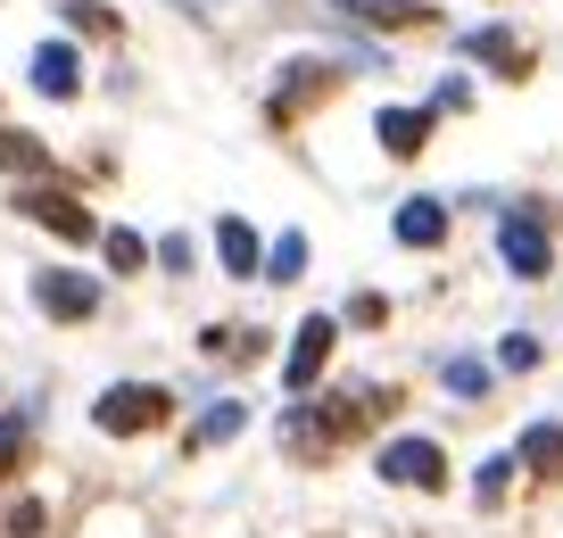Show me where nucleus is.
<instances>
[{"instance_id":"8","label":"nucleus","mask_w":563,"mask_h":538,"mask_svg":"<svg viewBox=\"0 0 563 538\" xmlns=\"http://www.w3.org/2000/svg\"><path fill=\"white\" fill-rule=\"evenodd\" d=\"M373 133H382L389 157H415L422 133H431V108H382V124H373Z\"/></svg>"},{"instance_id":"11","label":"nucleus","mask_w":563,"mask_h":538,"mask_svg":"<svg viewBox=\"0 0 563 538\" xmlns=\"http://www.w3.org/2000/svg\"><path fill=\"white\" fill-rule=\"evenodd\" d=\"M216 249H224V265H232V274H257V265H265L257 232H249L241 216H224V224H216Z\"/></svg>"},{"instance_id":"10","label":"nucleus","mask_w":563,"mask_h":538,"mask_svg":"<svg viewBox=\"0 0 563 538\" xmlns=\"http://www.w3.org/2000/svg\"><path fill=\"white\" fill-rule=\"evenodd\" d=\"M464 51H473V58H489V67H506V75H522V67H530V51L506 34V25H481V34H464Z\"/></svg>"},{"instance_id":"21","label":"nucleus","mask_w":563,"mask_h":538,"mask_svg":"<svg viewBox=\"0 0 563 538\" xmlns=\"http://www.w3.org/2000/svg\"><path fill=\"white\" fill-rule=\"evenodd\" d=\"M232 431H241V406H216V415L199 422V439H232Z\"/></svg>"},{"instance_id":"2","label":"nucleus","mask_w":563,"mask_h":538,"mask_svg":"<svg viewBox=\"0 0 563 538\" xmlns=\"http://www.w3.org/2000/svg\"><path fill=\"white\" fill-rule=\"evenodd\" d=\"M497 249H506V265L522 282H539L547 265H555V232H547V216H530V208H514L506 224H497Z\"/></svg>"},{"instance_id":"13","label":"nucleus","mask_w":563,"mask_h":538,"mask_svg":"<svg viewBox=\"0 0 563 538\" xmlns=\"http://www.w3.org/2000/svg\"><path fill=\"white\" fill-rule=\"evenodd\" d=\"M522 464L563 472V422H530V431H522Z\"/></svg>"},{"instance_id":"12","label":"nucleus","mask_w":563,"mask_h":538,"mask_svg":"<svg viewBox=\"0 0 563 538\" xmlns=\"http://www.w3.org/2000/svg\"><path fill=\"white\" fill-rule=\"evenodd\" d=\"M51 166V150H42L34 133H9V124H0V174H42Z\"/></svg>"},{"instance_id":"6","label":"nucleus","mask_w":563,"mask_h":538,"mask_svg":"<svg viewBox=\"0 0 563 538\" xmlns=\"http://www.w3.org/2000/svg\"><path fill=\"white\" fill-rule=\"evenodd\" d=\"M332 340H340L332 315H307V323H299V348H290V365H282V382H290V389H316V373H323V356H332Z\"/></svg>"},{"instance_id":"9","label":"nucleus","mask_w":563,"mask_h":538,"mask_svg":"<svg viewBox=\"0 0 563 538\" xmlns=\"http://www.w3.org/2000/svg\"><path fill=\"white\" fill-rule=\"evenodd\" d=\"M398 241L406 249H440L448 241V208H440V199H406V208H398Z\"/></svg>"},{"instance_id":"17","label":"nucleus","mask_w":563,"mask_h":538,"mask_svg":"<svg viewBox=\"0 0 563 538\" xmlns=\"http://www.w3.org/2000/svg\"><path fill=\"white\" fill-rule=\"evenodd\" d=\"M67 18L84 25V34H117V9H100V0H67Z\"/></svg>"},{"instance_id":"18","label":"nucleus","mask_w":563,"mask_h":538,"mask_svg":"<svg viewBox=\"0 0 563 538\" xmlns=\"http://www.w3.org/2000/svg\"><path fill=\"white\" fill-rule=\"evenodd\" d=\"M18 455H25V422L0 415V472H18Z\"/></svg>"},{"instance_id":"15","label":"nucleus","mask_w":563,"mask_h":538,"mask_svg":"<svg viewBox=\"0 0 563 538\" xmlns=\"http://www.w3.org/2000/svg\"><path fill=\"white\" fill-rule=\"evenodd\" d=\"M299 265H307V241H299V232H282V241L265 249V282H299Z\"/></svg>"},{"instance_id":"5","label":"nucleus","mask_w":563,"mask_h":538,"mask_svg":"<svg viewBox=\"0 0 563 538\" xmlns=\"http://www.w3.org/2000/svg\"><path fill=\"white\" fill-rule=\"evenodd\" d=\"M18 208L34 216V224H51L58 241H91V208H84V199H75V191H25Z\"/></svg>"},{"instance_id":"14","label":"nucleus","mask_w":563,"mask_h":538,"mask_svg":"<svg viewBox=\"0 0 563 538\" xmlns=\"http://www.w3.org/2000/svg\"><path fill=\"white\" fill-rule=\"evenodd\" d=\"M340 9L365 25H422V0H340Z\"/></svg>"},{"instance_id":"16","label":"nucleus","mask_w":563,"mask_h":538,"mask_svg":"<svg viewBox=\"0 0 563 538\" xmlns=\"http://www.w3.org/2000/svg\"><path fill=\"white\" fill-rule=\"evenodd\" d=\"M108 265H117V274H133V265H150V241H141V232H108Z\"/></svg>"},{"instance_id":"4","label":"nucleus","mask_w":563,"mask_h":538,"mask_svg":"<svg viewBox=\"0 0 563 538\" xmlns=\"http://www.w3.org/2000/svg\"><path fill=\"white\" fill-rule=\"evenodd\" d=\"M34 307L58 315V323H84V315H100V282H91V274H42Z\"/></svg>"},{"instance_id":"3","label":"nucleus","mask_w":563,"mask_h":538,"mask_svg":"<svg viewBox=\"0 0 563 538\" xmlns=\"http://www.w3.org/2000/svg\"><path fill=\"white\" fill-rule=\"evenodd\" d=\"M382 481H398V488H440V481H448V455L431 448V439H389V448H382Z\"/></svg>"},{"instance_id":"20","label":"nucleus","mask_w":563,"mask_h":538,"mask_svg":"<svg viewBox=\"0 0 563 538\" xmlns=\"http://www.w3.org/2000/svg\"><path fill=\"white\" fill-rule=\"evenodd\" d=\"M448 382H456L464 398H473V389H489V365H473V356H456V365H448Z\"/></svg>"},{"instance_id":"7","label":"nucleus","mask_w":563,"mask_h":538,"mask_svg":"<svg viewBox=\"0 0 563 538\" xmlns=\"http://www.w3.org/2000/svg\"><path fill=\"white\" fill-rule=\"evenodd\" d=\"M75 84H84V58H75V42H42V51H34V91H51V100H75Z\"/></svg>"},{"instance_id":"1","label":"nucleus","mask_w":563,"mask_h":538,"mask_svg":"<svg viewBox=\"0 0 563 538\" xmlns=\"http://www.w3.org/2000/svg\"><path fill=\"white\" fill-rule=\"evenodd\" d=\"M166 406H175V398H166L158 382H117L100 406H91V422H100L108 439H133V431H158V422H166Z\"/></svg>"},{"instance_id":"19","label":"nucleus","mask_w":563,"mask_h":538,"mask_svg":"<svg viewBox=\"0 0 563 538\" xmlns=\"http://www.w3.org/2000/svg\"><path fill=\"white\" fill-rule=\"evenodd\" d=\"M497 356H506V373H530V365H539V340H530V331H514Z\"/></svg>"}]
</instances>
